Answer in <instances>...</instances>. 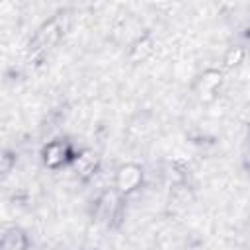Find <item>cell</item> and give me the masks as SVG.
<instances>
[{
    "label": "cell",
    "instance_id": "cell-1",
    "mask_svg": "<svg viewBox=\"0 0 250 250\" xmlns=\"http://www.w3.org/2000/svg\"><path fill=\"white\" fill-rule=\"evenodd\" d=\"M123 195L117 189H105L94 201V219L105 227H115L123 211Z\"/></svg>",
    "mask_w": 250,
    "mask_h": 250
},
{
    "label": "cell",
    "instance_id": "cell-2",
    "mask_svg": "<svg viewBox=\"0 0 250 250\" xmlns=\"http://www.w3.org/2000/svg\"><path fill=\"white\" fill-rule=\"evenodd\" d=\"M223 82H225V72L221 68L211 66L195 76V80L191 84V92L201 104H211L217 100V96L223 88Z\"/></svg>",
    "mask_w": 250,
    "mask_h": 250
},
{
    "label": "cell",
    "instance_id": "cell-3",
    "mask_svg": "<svg viewBox=\"0 0 250 250\" xmlns=\"http://www.w3.org/2000/svg\"><path fill=\"white\" fill-rule=\"evenodd\" d=\"M143 182H145V170L137 162H125V164H121L115 170V176H113V188L123 197H129V195L137 193L141 189Z\"/></svg>",
    "mask_w": 250,
    "mask_h": 250
},
{
    "label": "cell",
    "instance_id": "cell-4",
    "mask_svg": "<svg viewBox=\"0 0 250 250\" xmlns=\"http://www.w3.org/2000/svg\"><path fill=\"white\" fill-rule=\"evenodd\" d=\"M62 14L53 16L51 20H47L45 23L39 25V29L35 31L33 39L29 41V51L31 53H43L47 49H51L53 45L59 43V39L64 33V25H62Z\"/></svg>",
    "mask_w": 250,
    "mask_h": 250
},
{
    "label": "cell",
    "instance_id": "cell-5",
    "mask_svg": "<svg viewBox=\"0 0 250 250\" xmlns=\"http://www.w3.org/2000/svg\"><path fill=\"white\" fill-rule=\"evenodd\" d=\"M74 156H76V152H74L72 145L64 139H55L41 148L43 166L49 170H61V168L72 164Z\"/></svg>",
    "mask_w": 250,
    "mask_h": 250
},
{
    "label": "cell",
    "instance_id": "cell-6",
    "mask_svg": "<svg viewBox=\"0 0 250 250\" xmlns=\"http://www.w3.org/2000/svg\"><path fill=\"white\" fill-rule=\"evenodd\" d=\"M29 236L18 225H4L0 232V250H27Z\"/></svg>",
    "mask_w": 250,
    "mask_h": 250
},
{
    "label": "cell",
    "instance_id": "cell-7",
    "mask_svg": "<svg viewBox=\"0 0 250 250\" xmlns=\"http://www.w3.org/2000/svg\"><path fill=\"white\" fill-rule=\"evenodd\" d=\"M154 47H156V43H154V39H152L150 33L139 35V37L131 43V47H129V51H127L129 62H131V64H141V62H145V61H148V59L154 55Z\"/></svg>",
    "mask_w": 250,
    "mask_h": 250
},
{
    "label": "cell",
    "instance_id": "cell-8",
    "mask_svg": "<svg viewBox=\"0 0 250 250\" xmlns=\"http://www.w3.org/2000/svg\"><path fill=\"white\" fill-rule=\"evenodd\" d=\"M72 164H74L76 172H78L82 178H90V176L96 174L100 162H98V156H96L92 150H82V152H76Z\"/></svg>",
    "mask_w": 250,
    "mask_h": 250
},
{
    "label": "cell",
    "instance_id": "cell-9",
    "mask_svg": "<svg viewBox=\"0 0 250 250\" xmlns=\"http://www.w3.org/2000/svg\"><path fill=\"white\" fill-rule=\"evenodd\" d=\"M244 61H246V49L242 45H232L223 55V68H227V70L238 68Z\"/></svg>",
    "mask_w": 250,
    "mask_h": 250
},
{
    "label": "cell",
    "instance_id": "cell-10",
    "mask_svg": "<svg viewBox=\"0 0 250 250\" xmlns=\"http://www.w3.org/2000/svg\"><path fill=\"white\" fill-rule=\"evenodd\" d=\"M242 160H244V166L250 170V127H248L244 143H242Z\"/></svg>",
    "mask_w": 250,
    "mask_h": 250
},
{
    "label": "cell",
    "instance_id": "cell-11",
    "mask_svg": "<svg viewBox=\"0 0 250 250\" xmlns=\"http://www.w3.org/2000/svg\"><path fill=\"white\" fill-rule=\"evenodd\" d=\"M16 164V156L10 152V150H6L4 154H2V172L4 174H8L10 170H12V166Z\"/></svg>",
    "mask_w": 250,
    "mask_h": 250
}]
</instances>
